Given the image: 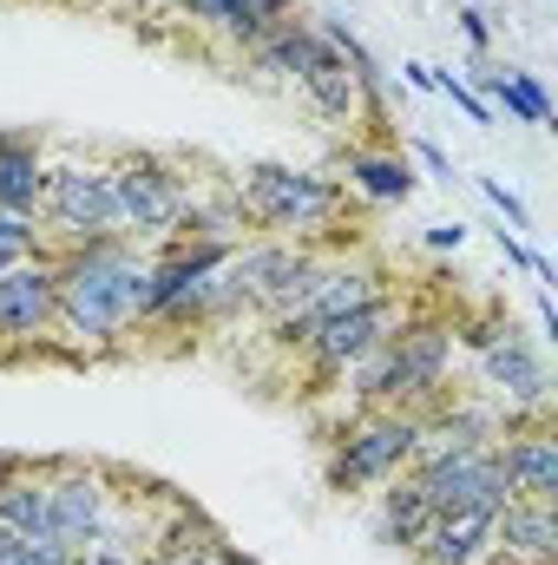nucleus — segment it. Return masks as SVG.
Masks as SVG:
<instances>
[{"label":"nucleus","mask_w":558,"mask_h":565,"mask_svg":"<svg viewBox=\"0 0 558 565\" xmlns=\"http://www.w3.org/2000/svg\"><path fill=\"white\" fill-rule=\"evenodd\" d=\"M53 289H60V335L86 355L126 349L144 322V289H151V250L132 244L126 231L60 244L53 250Z\"/></svg>","instance_id":"obj_1"},{"label":"nucleus","mask_w":558,"mask_h":565,"mask_svg":"<svg viewBox=\"0 0 558 565\" xmlns=\"http://www.w3.org/2000/svg\"><path fill=\"white\" fill-rule=\"evenodd\" d=\"M453 322H401L368 362H355V402L362 408H408L427 415L453 395Z\"/></svg>","instance_id":"obj_2"},{"label":"nucleus","mask_w":558,"mask_h":565,"mask_svg":"<svg viewBox=\"0 0 558 565\" xmlns=\"http://www.w3.org/2000/svg\"><path fill=\"white\" fill-rule=\"evenodd\" d=\"M230 191L244 204V224L296 237V244H315L322 231H342V217H348V191L335 178L296 171V164H244Z\"/></svg>","instance_id":"obj_3"},{"label":"nucleus","mask_w":558,"mask_h":565,"mask_svg":"<svg viewBox=\"0 0 558 565\" xmlns=\"http://www.w3.org/2000/svg\"><path fill=\"white\" fill-rule=\"evenodd\" d=\"M415 454H420V415H408V408H362L329 440L322 480H329V493H368V487L408 473Z\"/></svg>","instance_id":"obj_4"},{"label":"nucleus","mask_w":558,"mask_h":565,"mask_svg":"<svg viewBox=\"0 0 558 565\" xmlns=\"http://www.w3.org/2000/svg\"><path fill=\"white\" fill-rule=\"evenodd\" d=\"M112 198H119V231L151 250V244H164L178 231V217L191 211L197 184L164 151H112Z\"/></svg>","instance_id":"obj_5"},{"label":"nucleus","mask_w":558,"mask_h":565,"mask_svg":"<svg viewBox=\"0 0 558 565\" xmlns=\"http://www.w3.org/2000/svg\"><path fill=\"white\" fill-rule=\"evenodd\" d=\"M40 231L46 250L60 244H86V237H112L119 231V198H112V151H86V158H53L46 171V198H40Z\"/></svg>","instance_id":"obj_6"},{"label":"nucleus","mask_w":558,"mask_h":565,"mask_svg":"<svg viewBox=\"0 0 558 565\" xmlns=\"http://www.w3.org/2000/svg\"><path fill=\"white\" fill-rule=\"evenodd\" d=\"M112 500H119V473L99 467V460H46V540L86 553L106 540V520H112Z\"/></svg>","instance_id":"obj_7"},{"label":"nucleus","mask_w":558,"mask_h":565,"mask_svg":"<svg viewBox=\"0 0 558 565\" xmlns=\"http://www.w3.org/2000/svg\"><path fill=\"white\" fill-rule=\"evenodd\" d=\"M60 342V289H53V250L20 257L0 277V362H20L33 349Z\"/></svg>","instance_id":"obj_8"},{"label":"nucleus","mask_w":558,"mask_h":565,"mask_svg":"<svg viewBox=\"0 0 558 565\" xmlns=\"http://www.w3.org/2000/svg\"><path fill=\"white\" fill-rule=\"evenodd\" d=\"M473 375H480V395H493L500 408H513V415H552V369H546L539 342L519 335L513 322L473 355Z\"/></svg>","instance_id":"obj_9"},{"label":"nucleus","mask_w":558,"mask_h":565,"mask_svg":"<svg viewBox=\"0 0 558 565\" xmlns=\"http://www.w3.org/2000/svg\"><path fill=\"white\" fill-rule=\"evenodd\" d=\"M408 322V309L395 302V296H382V302H368V309H348V316H329V322H315V335H309V369L322 375V382H348V369L355 362H368L395 329Z\"/></svg>","instance_id":"obj_10"},{"label":"nucleus","mask_w":558,"mask_h":565,"mask_svg":"<svg viewBox=\"0 0 558 565\" xmlns=\"http://www.w3.org/2000/svg\"><path fill=\"white\" fill-rule=\"evenodd\" d=\"M500 460L513 480V500H558V434L552 415H513L500 434Z\"/></svg>","instance_id":"obj_11"},{"label":"nucleus","mask_w":558,"mask_h":565,"mask_svg":"<svg viewBox=\"0 0 558 565\" xmlns=\"http://www.w3.org/2000/svg\"><path fill=\"white\" fill-rule=\"evenodd\" d=\"M486 565H558V500H506Z\"/></svg>","instance_id":"obj_12"},{"label":"nucleus","mask_w":558,"mask_h":565,"mask_svg":"<svg viewBox=\"0 0 558 565\" xmlns=\"http://www.w3.org/2000/svg\"><path fill=\"white\" fill-rule=\"evenodd\" d=\"M46 171H53V145H46V132H0V211L40 224Z\"/></svg>","instance_id":"obj_13"},{"label":"nucleus","mask_w":558,"mask_h":565,"mask_svg":"<svg viewBox=\"0 0 558 565\" xmlns=\"http://www.w3.org/2000/svg\"><path fill=\"white\" fill-rule=\"evenodd\" d=\"M493 553V507H453V513H433L420 546L408 553L415 565H486Z\"/></svg>","instance_id":"obj_14"},{"label":"nucleus","mask_w":558,"mask_h":565,"mask_svg":"<svg viewBox=\"0 0 558 565\" xmlns=\"http://www.w3.org/2000/svg\"><path fill=\"white\" fill-rule=\"evenodd\" d=\"M427 520H433V507H427V493L415 487V473L382 480V493H375V520H368L375 546H388V553H415L420 533H427Z\"/></svg>","instance_id":"obj_15"},{"label":"nucleus","mask_w":558,"mask_h":565,"mask_svg":"<svg viewBox=\"0 0 558 565\" xmlns=\"http://www.w3.org/2000/svg\"><path fill=\"white\" fill-rule=\"evenodd\" d=\"M382 296H395V289H388V277H382L375 264H362V257L335 264V257H329V270H322V282H315V296L302 302V316H309V322H329V316L368 309V302H382Z\"/></svg>","instance_id":"obj_16"},{"label":"nucleus","mask_w":558,"mask_h":565,"mask_svg":"<svg viewBox=\"0 0 558 565\" xmlns=\"http://www.w3.org/2000/svg\"><path fill=\"white\" fill-rule=\"evenodd\" d=\"M329 40H322V26L315 20H277L257 46H244L250 53V66H257V79H302L309 66H315V53H322Z\"/></svg>","instance_id":"obj_17"},{"label":"nucleus","mask_w":558,"mask_h":565,"mask_svg":"<svg viewBox=\"0 0 558 565\" xmlns=\"http://www.w3.org/2000/svg\"><path fill=\"white\" fill-rule=\"evenodd\" d=\"M480 73V99L486 106H500L506 119H519V126H533V132H546L552 126V93L539 86V73H526V66H473Z\"/></svg>","instance_id":"obj_18"},{"label":"nucleus","mask_w":558,"mask_h":565,"mask_svg":"<svg viewBox=\"0 0 558 565\" xmlns=\"http://www.w3.org/2000/svg\"><path fill=\"white\" fill-rule=\"evenodd\" d=\"M415 164L395 145H355L348 151V191H362L368 204H408L415 198Z\"/></svg>","instance_id":"obj_19"},{"label":"nucleus","mask_w":558,"mask_h":565,"mask_svg":"<svg viewBox=\"0 0 558 565\" xmlns=\"http://www.w3.org/2000/svg\"><path fill=\"white\" fill-rule=\"evenodd\" d=\"M296 86H302V99H309L322 119H335V126H355V119H362V86H355V73L342 66V53H335V46H322V53H315V66H309Z\"/></svg>","instance_id":"obj_20"},{"label":"nucleus","mask_w":558,"mask_h":565,"mask_svg":"<svg viewBox=\"0 0 558 565\" xmlns=\"http://www.w3.org/2000/svg\"><path fill=\"white\" fill-rule=\"evenodd\" d=\"M473 184H480V198L506 217V231H513V237H519V231H533V211H526V198H519L513 184H500V178H473Z\"/></svg>","instance_id":"obj_21"},{"label":"nucleus","mask_w":558,"mask_h":565,"mask_svg":"<svg viewBox=\"0 0 558 565\" xmlns=\"http://www.w3.org/2000/svg\"><path fill=\"white\" fill-rule=\"evenodd\" d=\"M433 93H440V99H453V106H460L473 126H493V106H486V99H480V93H473L460 73H440V66H433Z\"/></svg>","instance_id":"obj_22"},{"label":"nucleus","mask_w":558,"mask_h":565,"mask_svg":"<svg viewBox=\"0 0 558 565\" xmlns=\"http://www.w3.org/2000/svg\"><path fill=\"white\" fill-rule=\"evenodd\" d=\"M0 250H13V257H46V231H40L33 217L0 211Z\"/></svg>","instance_id":"obj_23"},{"label":"nucleus","mask_w":558,"mask_h":565,"mask_svg":"<svg viewBox=\"0 0 558 565\" xmlns=\"http://www.w3.org/2000/svg\"><path fill=\"white\" fill-rule=\"evenodd\" d=\"M460 40H466L480 60L493 53V20H486V7H480V0H460Z\"/></svg>","instance_id":"obj_24"},{"label":"nucleus","mask_w":558,"mask_h":565,"mask_svg":"<svg viewBox=\"0 0 558 565\" xmlns=\"http://www.w3.org/2000/svg\"><path fill=\"white\" fill-rule=\"evenodd\" d=\"M20 565H79V553H73V546H60V540H26Z\"/></svg>","instance_id":"obj_25"},{"label":"nucleus","mask_w":558,"mask_h":565,"mask_svg":"<svg viewBox=\"0 0 558 565\" xmlns=\"http://www.w3.org/2000/svg\"><path fill=\"white\" fill-rule=\"evenodd\" d=\"M415 158H420V171H427V178H440V184H453V158H447V151H440L433 139H415Z\"/></svg>","instance_id":"obj_26"},{"label":"nucleus","mask_w":558,"mask_h":565,"mask_svg":"<svg viewBox=\"0 0 558 565\" xmlns=\"http://www.w3.org/2000/svg\"><path fill=\"white\" fill-rule=\"evenodd\" d=\"M79 565H139V553H126V546H106V540H99V546H86V553H79Z\"/></svg>","instance_id":"obj_27"},{"label":"nucleus","mask_w":558,"mask_h":565,"mask_svg":"<svg viewBox=\"0 0 558 565\" xmlns=\"http://www.w3.org/2000/svg\"><path fill=\"white\" fill-rule=\"evenodd\" d=\"M466 244V224H427V250H460Z\"/></svg>","instance_id":"obj_28"},{"label":"nucleus","mask_w":558,"mask_h":565,"mask_svg":"<svg viewBox=\"0 0 558 565\" xmlns=\"http://www.w3.org/2000/svg\"><path fill=\"white\" fill-rule=\"evenodd\" d=\"M244 7H250L264 26H277V20H289V13H296V0H244Z\"/></svg>","instance_id":"obj_29"},{"label":"nucleus","mask_w":558,"mask_h":565,"mask_svg":"<svg viewBox=\"0 0 558 565\" xmlns=\"http://www.w3.org/2000/svg\"><path fill=\"white\" fill-rule=\"evenodd\" d=\"M20 553H26V533L0 526V565H20Z\"/></svg>","instance_id":"obj_30"},{"label":"nucleus","mask_w":558,"mask_h":565,"mask_svg":"<svg viewBox=\"0 0 558 565\" xmlns=\"http://www.w3.org/2000/svg\"><path fill=\"white\" fill-rule=\"evenodd\" d=\"M401 73H408V86H420V93H433V66H427V60H408Z\"/></svg>","instance_id":"obj_31"},{"label":"nucleus","mask_w":558,"mask_h":565,"mask_svg":"<svg viewBox=\"0 0 558 565\" xmlns=\"http://www.w3.org/2000/svg\"><path fill=\"white\" fill-rule=\"evenodd\" d=\"M13 264H20V257H13V250H0V277H7V270H13Z\"/></svg>","instance_id":"obj_32"},{"label":"nucleus","mask_w":558,"mask_h":565,"mask_svg":"<svg viewBox=\"0 0 558 565\" xmlns=\"http://www.w3.org/2000/svg\"><path fill=\"white\" fill-rule=\"evenodd\" d=\"M139 565H151V559H139Z\"/></svg>","instance_id":"obj_33"}]
</instances>
